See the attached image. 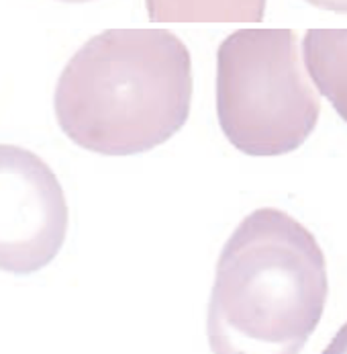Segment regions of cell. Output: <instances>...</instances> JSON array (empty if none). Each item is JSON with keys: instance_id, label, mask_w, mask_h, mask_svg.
Masks as SVG:
<instances>
[{"instance_id": "6da1fadb", "label": "cell", "mask_w": 347, "mask_h": 354, "mask_svg": "<svg viewBox=\"0 0 347 354\" xmlns=\"http://www.w3.org/2000/svg\"><path fill=\"white\" fill-rule=\"evenodd\" d=\"M192 62L168 29H108L66 64L55 117L76 146L102 156L149 152L190 115Z\"/></svg>"}, {"instance_id": "7a4b0ae2", "label": "cell", "mask_w": 347, "mask_h": 354, "mask_svg": "<svg viewBox=\"0 0 347 354\" xmlns=\"http://www.w3.org/2000/svg\"><path fill=\"white\" fill-rule=\"evenodd\" d=\"M329 295L317 238L288 213L261 207L227 240L206 315L212 354H300Z\"/></svg>"}, {"instance_id": "3957f363", "label": "cell", "mask_w": 347, "mask_h": 354, "mask_svg": "<svg viewBox=\"0 0 347 354\" xmlns=\"http://www.w3.org/2000/svg\"><path fill=\"white\" fill-rule=\"evenodd\" d=\"M321 115L293 29H239L217 51V117L239 152L257 158L298 150Z\"/></svg>"}, {"instance_id": "277c9868", "label": "cell", "mask_w": 347, "mask_h": 354, "mask_svg": "<svg viewBox=\"0 0 347 354\" xmlns=\"http://www.w3.org/2000/svg\"><path fill=\"white\" fill-rule=\"evenodd\" d=\"M68 232V205L57 176L33 152L0 148V264L31 274L57 256Z\"/></svg>"}, {"instance_id": "5b68a950", "label": "cell", "mask_w": 347, "mask_h": 354, "mask_svg": "<svg viewBox=\"0 0 347 354\" xmlns=\"http://www.w3.org/2000/svg\"><path fill=\"white\" fill-rule=\"evenodd\" d=\"M302 53L319 93L347 123V29H308Z\"/></svg>"}, {"instance_id": "8992f818", "label": "cell", "mask_w": 347, "mask_h": 354, "mask_svg": "<svg viewBox=\"0 0 347 354\" xmlns=\"http://www.w3.org/2000/svg\"><path fill=\"white\" fill-rule=\"evenodd\" d=\"M153 23H259L266 0H146Z\"/></svg>"}, {"instance_id": "52a82bcc", "label": "cell", "mask_w": 347, "mask_h": 354, "mask_svg": "<svg viewBox=\"0 0 347 354\" xmlns=\"http://www.w3.org/2000/svg\"><path fill=\"white\" fill-rule=\"evenodd\" d=\"M321 354H347V322L339 328V332L333 336L329 346Z\"/></svg>"}, {"instance_id": "ba28073f", "label": "cell", "mask_w": 347, "mask_h": 354, "mask_svg": "<svg viewBox=\"0 0 347 354\" xmlns=\"http://www.w3.org/2000/svg\"><path fill=\"white\" fill-rule=\"evenodd\" d=\"M306 2L317 6V8H323V10L347 15V0H306Z\"/></svg>"}, {"instance_id": "9c48e42d", "label": "cell", "mask_w": 347, "mask_h": 354, "mask_svg": "<svg viewBox=\"0 0 347 354\" xmlns=\"http://www.w3.org/2000/svg\"><path fill=\"white\" fill-rule=\"evenodd\" d=\"M61 2H88V0H61Z\"/></svg>"}]
</instances>
